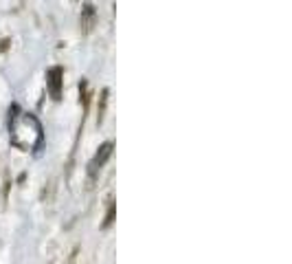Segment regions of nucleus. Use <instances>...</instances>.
Returning <instances> with one entry per match:
<instances>
[{"mask_svg": "<svg viewBox=\"0 0 292 264\" xmlns=\"http://www.w3.org/2000/svg\"><path fill=\"white\" fill-rule=\"evenodd\" d=\"M46 84H49V91H51V95H53V99H59V95H62V68H59V66L49 70Z\"/></svg>", "mask_w": 292, "mask_h": 264, "instance_id": "f257e3e1", "label": "nucleus"}, {"mask_svg": "<svg viewBox=\"0 0 292 264\" xmlns=\"http://www.w3.org/2000/svg\"><path fill=\"white\" fill-rule=\"evenodd\" d=\"M110 154H112V143H103L101 148H99L97 157L92 159V163H90V172H97V169L108 161V157H110Z\"/></svg>", "mask_w": 292, "mask_h": 264, "instance_id": "f03ea898", "label": "nucleus"}]
</instances>
